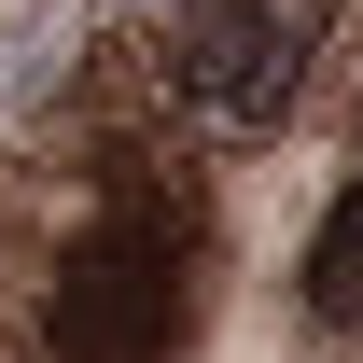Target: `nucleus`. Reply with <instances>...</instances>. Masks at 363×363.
<instances>
[{"label":"nucleus","instance_id":"f257e3e1","mask_svg":"<svg viewBox=\"0 0 363 363\" xmlns=\"http://www.w3.org/2000/svg\"><path fill=\"white\" fill-rule=\"evenodd\" d=\"M308 43H321V0H196L182 98H196L210 126H279L294 84H308Z\"/></svg>","mask_w":363,"mask_h":363},{"label":"nucleus","instance_id":"f03ea898","mask_svg":"<svg viewBox=\"0 0 363 363\" xmlns=\"http://www.w3.org/2000/svg\"><path fill=\"white\" fill-rule=\"evenodd\" d=\"M154 321H168V279L140 266V252H84V266L56 279V350L70 363H126Z\"/></svg>","mask_w":363,"mask_h":363},{"label":"nucleus","instance_id":"7ed1b4c3","mask_svg":"<svg viewBox=\"0 0 363 363\" xmlns=\"http://www.w3.org/2000/svg\"><path fill=\"white\" fill-rule=\"evenodd\" d=\"M308 308L335 321V335H363V182L335 196V224L308 238Z\"/></svg>","mask_w":363,"mask_h":363}]
</instances>
